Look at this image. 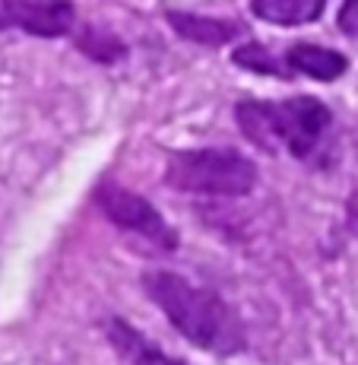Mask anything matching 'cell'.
<instances>
[{
    "label": "cell",
    "mask_w": 358,
    "mask_h": 365,
    "mask_svg": "<svg viewBox=\"0 0 358 365\" xmlns=\"http://www.w3.org/2000/svg\"><path fill=\"white\" fill-rule=\"evenodd\" d=\"M235 64L251 67L254 73L292 76V73H285V70H289V64H279V61L270 54V48H263V45H244V48H238V51H235Z\"/></svg>",
    "instance_id": "10"
},
{
    "label": "cell",
    "mask_w": 358,
    "mask_h": 365,
    "mask_svg": "<svg viewBox=\"0 0 358 365\" xmlns=\"http://www.w3.org/2000/svg\"><path fill=\"white\" fill-rule=\"evenodd\" d=\"M95 197H98V207L105 210V216H108L115 226L149 238V242H156L159 248H165V251L178 248V235L172 232V226H168L162 220V213H159L149 200L139 197V194L127 191V187H117V185H102L95 191Z\"/></svg>",
    "instance_id": "4"
},
{
    "label": "cell",
    "mask_w": 358,
    "mask_h": 365,
    "mask_svg": "<svg viewBox=\"0 0 358 365\" xmlns=\"http://www.w3.org/2000/svg\"><path fill=\"white\" fill-rule=\"evenodd\" d=\"M108 340L115 343V349L133 365H187L181 359H172L165 349H159L156 343H149L137 327H130L127 321H111Z\"/></svg>",
    "instance_id": "8"
},
{
    "label": "cell",
    "mask_w": 358,
    "mask_h": 365,
    "mask_svg": "<svg viewBox=\"0 0 358 365\" xmlns=\"http://www.w3.org/2000/svg\"><path fill=\"white\" fill-rule=\"evenodd\" d=\"M285 64H289L292 73H305L320 83L339 80L349 70V61L342 58L339 51L320 48V45H314V41H295L289 51H285Z\"/></svg>",
    "instance_id": "6"
},
{
    "label": "cell",
    "mask_w": 358,
    "mask_h": 365,
    "mask_svg": "<svg viewBox=\"0 0 358 365\" xmlns=\"http://www.w3.org/2000/svg\"><path fill=\"white\" fill-rule=\"evenodd\" d=\"M349 216H352V222H358V185L352 187V194H349Z\"/></svg>",
    "instance_id": "12"
},
{
    "label": "cell",
    "mask_w": 358,
    "mask_h": 365,
    "mask_svg": "<svg viewBox=\"0 0 358 365\" xmlns=\"http://www.w3.org/2000/svg\"><path fill=\"white\" fill-rule=\"evenodd\" d=\"M254 16L276 26H305L324 13V0H251Z\"/></svg>",
    "instance_id": "9"
},
{
    "label": "cell",
    "mask_w": 358,
    "mask_h": 365,
    "mask_svg": "<svg viewBox=\"0 0 358 365\" xmlns=\"http://www.w3.org/2000/svg\"><path fill=\"white\" fill-rule=\"evenodd\" d=\"M143 289L194 346H203L219 356H235L248 343L241 318L213 289H200L168 270H146Z\"/></svg>",
    "instance_id": "1"
},
{
    "label": "cell",
    "mask_w": 358,
    "mask_h": 365,
    "mask_svg": "<svg viewBox=\"0 0 358 365\" xmlns=\"http://www.w3.org/2000/svg\"><path fill=\"white\" fill-rule=\"evenodd\" d=\"M0 13L6 23L38 38H60L76 23V10L70 0H4Z\"/></svg>",
    "instance_id": "5"
},
{
    "label": "cell",
    "mask_w": 358,
    "mask_h": 365,
    "mask_svg": "<svg viewBox=\"0 0 358 365\" xmlns=\"http://www.w3.org/2000/svg\"><path fill=\"white\" fill-rule=\"evenodd\" d=\"M336 23H339V32L346 35L349 41L358 45V0H346L336 13Z\"/></svg>",
    "instance_id": "11"
},
{
    "label": "cell",
    "mask_w": 358,
    "mask_h": 365,
    "mask_svg": "<svg viewBox=\"0 0 358 365\" xmlns=\"http://www.w3.org/2000/svg\"><path fill=\"white\" fill-rule=\"evenodd\" d=\"M235 118L241 124V133L266 153H279V146L292 156L305 159L320 146L327 137L333 115L314 96H292L285 102H238Z\"/></svg>",
    "instance_id": "2"
},
{
    "label": "cell",
    "mask_w": 358,
    "mask_h": 365,
    "mask_svg": "<svg viewBox=\"0 0 358 365\" xmlns=\"http://www.w3.org/2000/svg\"><path fill=\"white\" fill-rule=\"evenodd\" d=\"M168 23L178 35H184L187 41H196V45H209L219 48L228 45L231 38H238L241 26L235 19H209V16H196V13H168Z\"/></svg>",
    "instance_id": "7"
},
{
    "label": "cell",
    "mask_w": 358,
    "mask_h": 365,
    "mask_svg": "<svg viewBox=\"0 0 358 365\" xmlns=\"http://www.w3.org/2000/svg\"><path fill=\"white\" fill-rule=\"evenodd\" d=\"M165 181L187 194L209 197H244L257 185V165L238 150L209 146V150L172 153L165 165Z\"/></svg>",
    "instance_id": "3"
}]
</instances>
